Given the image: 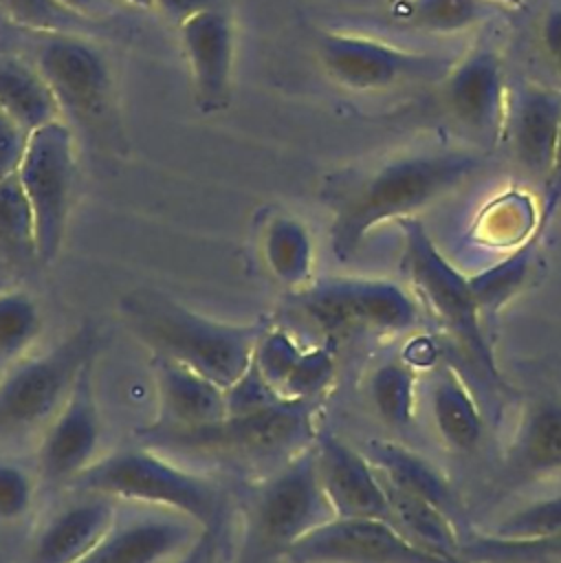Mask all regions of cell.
<instances>
[{
	"label": "cell",
	"mask_w": 561,
	"mask_h": 563,
	"mask_svg": "<svg viewBox=\"0 0 561 563\" xmlns=\"http://www.w3.org/2000/svg\"><path fill=\"white\" fill-rule=\"evenodd\" d=\"M121 2H128L134 7H154V0H121Z\"/></svg>",
	"instance_id": "45"
},
{
	"label": "cell",
	"mask_w": 561,
	"mask_h": 563,
	"mask_svg": "<svg viewBox=\"0 0 561 563\" xmlns=\"http://www.w3.org/2000/svg\"><path fill=\"white\" fill-rule=\"evenodd\" d=\"M378 418L389 427H407L416 416V369L405 358L381 363L367 380Z\"/></svg>",
	"instance_id": "29"
},
{
	"label": "cell",
	"mask_w": 561,
	"mask_h": 563,
	"mask_svg": "<svg viewBox=\"0 0 561 563\" xmlns=\"http://www.w3.org/2000/svg\"><path fill=\"white\" fill-rule=\"evenodd\" d=\"M218 550H220V523L205 528L194 539V543L169 563H218Z\"/></svg>",
	"instance_id": "41"
},
{
	"label": "cell",
	"mask_w": 561,
	"mask_h": 563,
	"mask_svg": "<svg viewBox=\"0 0 561 563\" xmlns=\"http://www.w3.org/2000/svg\"><path fill=\"white\" fill-rule=\"evenodd\" d=\"M288 563H466L429 550L383 519L332 517L282 554Z\"/></svg>",
	"instance_id": "11"
},
{
	"label": "cell",
	"mask_w": 561,
	"mask_h": 563,
	"mask_svg": "<svg viewBox=\"0 0 561 563\" xmlns=\"http://www.w3.org/2000/svg\"><path fill=\"white\" fill-rule=\"evenodd\" d=\"M559 209H561V132H559L552 167L541 185V205L537 209V227L532 233L535 242L541 240V235L546 233L548 224L552 222V218L557 216Z\"/></svg>",
	"instance_id": "40"
},
{
	"label": "cell",
	"mask_w": 561,
	"mask_h": 563,
	"mask_svg": "<svg viewBox=\"0 0 561 563\" xmlns=\"http://www.w3.org/2000/svg\"><path fill=\"white\" fill-rule=\"evenodd\" d=\"M185 515L147 508L123 517L119 512L110 532L79 563H169L202 532Z\"/></svg>",
	"instance_id": "17"
},
{
	"label": "cell",
	"mask_w": 561,
	"mask_h": 563,
	"mask_svg": "<svg viewBox=\"0 0 561 563\" xmlns=\"http://www.w3.org/2000/svg\"><path fill=\"white\" fill-rule=\"evenodd\" d=\"M486 2H491V0H486ZM495 2H506V4H513V7H521L524 4L521 0H495Z\"/></svg>",
	"instance_id": "46"
},
{
	"label": "cell",
	"mask_w": 561,
	"mask_h": 563,
	"mask_svg": "<svg viewBox=\"0 0 561 563\" xmlns=\"http://www.w3.org/2000/svg\"><path fill=\"white\" fill-rule=\"evenodd\" d=\"M317 438L310 402L286 400L264 411L224 416L200 427H147L141 442L156 449H174L198 455L238 460H288Z\"/></svg>",
	"instance_id": "5"
},
{
	"label": "cell",
	"mask_w": 561,
	"mask_h": 563,
	"mask_svg": "<svg viewBox=\"0 0 561 563\" xmlns=\"http://www.w3.org/2000/svg\"><path fill=\"white\" fill-rule=\"evenodd\" d=\"M561 532V495L526 504L499 519L491 534L506 539H530Z\"/></svg>",
	"instance_id": "33"
},
{
	"label": "cell",
	"mask_w": 561,
	"mask_h": 563,
	"mask_svg": "<svg viewBox=\"0 0 561 563\" xmlns=\"http://www.w3.org/2000/svg\"><path fill=\"white\" fill-rule=\"evenodd\" d=\"M183 55L191 75L194 103L202 114L229 108L235 68L233 20L220 7L194 13L178 24Z\"/></svg>",
	"instance_id": "15"
},
{
	"label": "cell",
	"mask_w": 561,
	"mask_h": 563,
	"mask_svg": "<svg viewBox=\"0 0 561 563\" xmlns=\"http://www.w3.org/2000/svg\"><path fill=\"white\" fill-rule=\"evenodd\" d=\"M70 488L114 501L172 510L189 517L200 528L220 523V493L216 484L169 462L147 444L97 457L70 482Z\"/></svg>",
	"instance_id": "3"
},
{
	"label": "cell",
	"mask_w": 561,
	"mask_h": 563,
	"mask_svg": "<svg viewBox=\"0 0 561 563\" xmlns=\"http://www.w3.org/2000/svg\"><path fill=\"white\" fill-rule=\"evenodd\" d=\"M154 4H156L165 15H169L176 24L185 22L187 18H191V15L198 13V11L218 7L213 0H154Z\"/></svg>",
	"instance_id": "43"
},
{
	"label": "cell",
	"mask_w": 561,
	"mask_h": 563,
	"mask_svg": "<svg viewBox=\"0 0 561 563\" xmlns=\"http://www.w3.org/2000/svg\"><path fill=\"white\" fill-rule=\"evenodd\" d=\"M442 92L451 117L484 150L504 141L508 86L493 48L475 46L455 59L442 79Z\"/></svg>",
	"instance_id": "12"
},
{
	"label": "cell",
	"mask_w": 561,
	"mask_h": 563,
	"mask_svg": "<svg viewBox=\"0 0 561 563\" xmlns=\"http://www.w3.org/2000/svg\"><path fill=\"white\" fill-rule=\"evenodd\" d=\"M334 378V356L328 347H308L282 387L284 400L310 402L321 396Z\"/></svg>",
	"instance_id": "35"
},
{
	"label": "cell",
	"mask_w": 561,
	"mask_h": 563,
	"mask_svg": "<svg viewBox=\"0 0 561 563\" xmlns=\"http://www.w3.org/2000/svg\"><path fill=\"white\" fill-rule=\"evenodd\" d=\"M262 257L271 275L286 288L301 290L310 284L315 242L304 220L293 213H275L262 231Z\"/></svg>",
	"instance_id": "24"
},
{
	"label": "cell",
	"mask_w": 561,
	"mask_h": 563,
	"mask_svg": "<svg viewBox=\"0 0 561 563\" xmlns=\"http://www.w3.org/2000/svg\"><path fill=\"white\" fill-rule=\"evenodd\" d=\"M251 539L264 552L284 554L288 545L334 517L323 493L315 442L284 464L253 493Z\"/></svg>",
	"instance_id": "8"
},
{
	"label": "cell",
	"mask_w": 561,
	"mask_h": 563,
	"mask_svg": "<svg viewBox=\"0 0 561 563\" xmlns=\"http://www.w3.org/2000/svg\"><path fill=\"white\" fill-rule=\"evenodd\" d=\"M317 55L330 79L359 92L442 81L455 62L447 55L409 51L359 33H321Z\"/></svg>",
	"instance_id": "10"
},
{
	"label": "cell",
	"mask_w": 561,
	"mask_h": 563,
	"mask_svg": "<svg viewBox=\"0 0 561 563\" xmlns=\"http://www.w3.org/2000/svg\"><path fill=\"white\" fill-rule=\"evenodd\" d=\"M75 169L73 132L62 119L29 134L18 176L33 209L35 260L42 264H51L62 249L73 202Z\"/></svg>",
	"instance_id": "9"
},
{
	"label": "cell",
	"mask_w": 561,
	"mask_h": 563,
	"mask_svg": "<svg viewBox=\"0 0 561 563\" xmlns=\"http://www.w3.org/2000/svg\"><path fill=\"white\" fill-rule=\"evenodd\" d=\"M0 108L26 132L62 119V108L37 66L0 57Z\"/></svg>",
	"instance_id": "25"
},
{
	"label": "cell",
	"mask_w": 561,
	"mask_h": 563,
	"mask_svg": "<svg viewBox=\"0 0 561 563\" xmlns=\"http://www.w3.org/2000/svg\"><path fill=\"white\" fill-rule=\"evenodd\" d=\"M152 374L158 394L156 427H200L227 416L224 387L189 365L152 352Z\"/></svg>",
	"instance_id": "21"
},
{
	"label": "cell",
	"mask_w": 561,
	"mask_h": 563,
	"mask_svg": "<svg viewBox=\"0 0 561 563\" xmlns=\"http://www.w3.org/2000/svg\"><path fill=\"white\" fill-rule=\"evenodd\" d=\"M429 400L433 427L444 446L453 453H473L484 435V416L453 365H438Z\"/></svg>",
	"instance_id": "23"
},
{
	"label": "cell",
	"mask_w": 561,
	"mask_h": 563,
	"mask_svg": "<svg viewBox=\"0 0 561 563\" xmlns=\"http://www.w3.org/2000/svg\"><path fill=\"white\" fill-rule=\"evenodd\" d=\"M317 468L334 517L392 521L383 479L363 449H354L330 431H317Z\"/></svg>",
	"instance_id": "16"
},
{
	"label": "cell",
	"mask_w": 561,
	"mask_h": 563,
	"mask_svg": "<svg viewBox=\"0 0 561 563\" xmlns=\"http://www.w3.org/2000/svg\"><path fill=\"white\" fill-rule=\"evenodd\" d=\"M301 310L326 332H405L418 325L420 303L398 282L383 277L332 275L299 292Z\"/></svg>",
	"instance_id": "7"
},
{
	"label": "cell",
	"mask_w": 561,
	"mask_h": 563,
	"mask_svg": "<svg viewBox=\"0 0 561 563\" xmlns=\"http://www.w3.org/2000/svg\"><path fill=\"white\" fill-rule=\"evenodd\" d=\"M363 453L374 464L387 486L422 497L458 521L462 510L460 499L444 473L425 455L416 453L405 444L381 438L365 442Z\"/></svg>",
	"instance_id": "22"
},
{
	"label": "cell",
	"mask_w": 561,
	"mask_h": 563,
	"mask_svg": "<svg viewBox=\"0 0 561 563\" xmlns=\"http://www.w3.org/2000/svg\"><path fill=\"white\" fill-rule=\"evenodd\" d=\"M42 332V310L26 290H0V367L24 358Z\"/></svg>",
	"instance_id": "30"
},
{
	"label": "cell",
	"mask_w": 561,
	"mask_h": 563,
	"mask_svg": "<svg viewBox=\"0 0 561 563\" xmlns=\"http://www.w3.org/2000/svg\"><path fill=\"white\" fill-rule=\"evenodd\" d=\"M535 246L537 242L528 238L495 264L469 275L482 314H495L524 288L532 268Z\"/></svg>",
	"instance_id": "27"
},
{
	"label": "cell",
	"mask_w": 561,
	"mask_h": 563,
	"mask_svg": "<svg viewBox=\"0 0 561 563\" xmlns=\"http://www.w3.org/2000/svg\"><path fill=\"white\" fill-rule=\"evenodd\" d=\"M73 15L88 20V18H101L110 9V0H55Z\"/></svg>",
	"instance_id": "44"
},
{
	"label": "cell",
	"mask_w": 561,
	"mask_h": 563,
	"mask_svg": "<svg viewBox=\"0 0 561 563\" xmlns=\"http://www.w3.org/2000/svg\"><path fill=\"white\" fill-rule=\"evenodd\" d=\"M121 312L152 352L189 365L224 389L249 367L255 343L266 330L262 323L211 319L158 292L128 295Z\"/></svg>",
	"instance_id": "2"
},
{
	"label": "cell",
	"mask_w": 561,
	"mask_h": 563,
	"mask_svg": "<svg viewBox=\"0 0 561 563\" xmlns=\"http://www.w3.org/2000/svg\"><path fill=\"white\" fill-rule=\"evenodd\" d=\"M383 486L389 499L394 526L398 530H403L407 537H411L416 543L429 550L458 556L462 537L458 532V523L453 517H449L442 508L422 497L392 488L385 482Z\"/></svg>",
	"instance_id": "26"
},
{
	"label": "cell",
	"mask_w": 561,
	"mask_h": 563,
	"mask_svg": "<svg viewBox=\"0 0 561 563\" xmlns=\"http://www.w3.org/2000/svg\"><path fill=\"white\" fill-rule=\"evenodd\" d=\"M484 165L473 150H422L387 158L345 185L332 200L330 249L348 262L383 222L416 216L460 189Z\"/></svg>",
	"instance_id": "1"
},
{
	"label": "cell",
	"mask_w": 561,
	"mask_h": 563,
	"mask_svg": "<svg viewBox=\"0 0 561 563\" xmlns=\"http://www.w3.org/2000/svg\"><path fill=\"white\" fill-rule=\"evenodd\" d=\"M92 363L79 372L59 411L44 424L37 451L40 473L51 484L73 482L95 460L101 444V413L95 398Z\"/></svg>",
	"instance_id": "13"
},
{
	"label": "cell",
	"mask_w": 561,
	"mask_h": 563,
	"mask_svg": "<svg viewBox=\"0 0 561 563\" xmlns=\"http://www.w3.org/2000/svg\"><path fill=\"white\" fill-rule=\"evenodd\" d=\"M99 332L86 323L44 354L24 356L0 378V435L46 424L64 405L79 372L95 358Z\"/></svg>",
	"instance_id": "6"
},
{
	"label": "cell",
	"mask_w": 561,
	"mask_h": 563,
	"mask_svg": "<svg viewBox=\"0 0 561 563\" xmlns=\"http://www.w3.org/2000/svg\"><path fill=\"white\" fill-rule=\"evenodd\" d=\"M541 42L550 59L561 70V7H554L546 13L541 24Z\"/></svg>",
	"instance_id": "42"
},
{
	"label": "cell",
	"mask_w": 561,
	"mask_h": 563,
	"mask_svg": "<svg viewBox=\"0 0 561 563\" xmlns=\"http://www.w3.org/2000/svg\"><path fill=\"white\" fill-rule=\"evenodd\" d=\"M486 13V0H400L396 20L425 33H458Z\"/></svg>",
	"instance_id": "31"
},
{
	"label": "cell",
	"mask_w": 561,
	"mask_h": 563,
	"mask_svg": "<svg viewBox=\"0 0 561 563\" xmlns=\"http://www.w3.org/2000/svg\"><path fill=\"white\" fill-rule=\"evenodd\" d=\"M403 233V271L407 273L420 306L458 343L482 378L504 387L493 345L482 325V310L464 275L436 244L418 216L398 220Z\"/></svg>",
	"instance_id": "4"
},
{
	"label": "cell",
	"mask_w": 561,
	"mask_h": 563,
	"mask_svg": "<svg viewBox=\"0 0 561 563\" xmlns=\"http://www.w3.org/2000/svg\"><path fill=\"white\" fill-rule=\"evenodd\" d=\"M62 112L101 117L110 103L112 75L99 48L70 33H51L37 48V64Z\"/></svg>",
	"instance_id": "14"
},
{
	"label": "cell",
	"mask_w": 561,
	"mask_h": 563,
	"mask_svg": "<svg viewBox=\"0 0 561 563\" xmlns=\"http://www.w3.org/2000/svg\"><path fill=\"white\" fill-rule=\"evenodd\" d=\"M0 244L35 257V218L18 172L0 178Z\"/></svg>",
	"instance_id": "32"
},
{
	"label": "cell",
	"mask_w": 561,
	"mask_h": 563,
	"mask_svg": "<svg viewBox=\"0 0 561 563\" xmlns=\"http://www.w3.org/2000/svg\"><path fill=\"white\" fill-rule=\"evenodd\" d=\"M561 471V400L530 398L517 420L502 462L504 486H524Z\"/></svg>",
	"instance_id": "19"
},
{
	"label": "cell",
	"mask_w": 561,
	"mask_h": 563,
	"mask_svg": "<svg viewBox=\"0 0 561 563\" xmlns=\"http://www.w3.org/2000/svg\"><path fill=\"white\" fill-rule=\"evenodd\" d=\"M79 495L40 528L31 548V563H79L110 532L119 517L117 501L95 493Z\"/></svg>",
	"instance_id": "20"
},
{
	"label": "cell",
	"mask_w": 561,
	"mask_h": 563,
	"mask_svg": "<svg viewBox=\"0 0 561 563\" xmlns=\"http://www.w3.org/2000/svg\"><path fill=\"white\" fill-rule=\"evenodd\" d=\"M0 11L9 22L42 35L68 33V29L81 20L55 0H0Z\"/></svg>",
	"instance_id": "36"
},
{
	"label": "cell",
	"mask_w": 561,
	"mask_h": 563,
	"mask_svg": "<svg viewBox=\"0 0 561 563\" xmlns=\"http://www.w3.org/2000/svg\"><path fill=\"white\" fill-rule=\"evenodd\" d=\"M29 134L31 132H26L0 108V178L18 172L29 143Z\"/></svg>",
	"instance_id": "39"
},
{
	"label": "cell",
	"mask_w": 561,
	"mask_h": 563,
	"mask_svg": "<svg viewBox=\"0 0 561 563\" xmlns=\"http://www.w3.org/2000/svg\"><path fill=\"white\" fill-rule=\"evenodd\" d=\"M224 400H227V416L255 413V411H264L286 402L279 396V391L253 365V358L249 367L224 389Z\"/></svg>",
	"instance_id": "37"
},
{
	"label": "cell",
	"mask_w": 561,
	"mask_h": 563,
	"mask_svg": "<svg viewBox=\"0 0 561 563\" xmlns=\"http://www.w3.org/2000/svg\"><path fill=\"white\" fill-rule=\"evenodd\" d=\"M35 484L31 475L13 464V462H0V523H13L33 504Z\"/></svg>",
	"instance_id": "38"
},
{
	"label": "cell",
	"mask_w": 561,
	"mask_h": 563,
	"mask_svg": "<svg viewBox=\"0 0 561 563\" xmlns=\"http://www.w3.org/2000/svg\"><path fill=\"white\" fill-rule=\"evenodd\" d=\"M561 132V88L521 81L508 90L504 139L515 163L543 185Z\"/></svg>",
	"instance_id": "18"
},
{
	"label": "cell",
	"mask_w": 561,
	"mask_h": 563,
	"mask_svg": "<svg viewBox=\"0 0 561 563\" xmlns=\"http://www.w3.org/2000/svg\"><path fill=\"white\" fill-rule=\"evenodd\" d=\"M304 347L282 328H266L255 343L253 350V365L260 369V374L279 391L290 376L293 367L301 358Z\"/></svg>",
	"instance_id": "34"
},
{
	"label": "cell",
	"mask_w": 561,
	"mask_h": 563,
	"mask_svg": "<svg viewBox=\"0 0 561 563\" xmlns=\"http://www.w3.org/2000/svg\"><path fill=\"white\" fill-rule=\"evenodd\" d=\"M458 556L466 563H561V532L530 539L471 534L462 537Z\"/></svg>",
	"instance_id": "28"
}]
</instances>
